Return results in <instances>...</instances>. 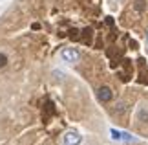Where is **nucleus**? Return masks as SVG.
I'll return each instance as SVG.
<instances>
[{"mask_svg": "<svg viewBox=\"0 0 148 145\" xmlns=\"http://www.w3.org/2000/svg\"><path fill=\"white\" fill-rule=\"evenodd\" d=\"M146 42H148V33H146Z\"/></svg>", "mask_w": 148, "mask_h": 145, "instance_id": "1a4fd4ad", "label": "nucleus"}, {"mask_svg": "<svg viewBox=\"0 0 148 145\" xmlns=\"http://www.w3.org/2000/svg\"><path fill=\"white\" fill-rule=\"evenodd\" d=\"M5 65H8V55H5V53H0V68H4Z\"/></svg>", "mask_w": 148, "mask_h": 145, "instance_id": "0eeeda50", "label": "nucleus"}, {"mask_svg": "<svg viewBox=\"0 0 148 145\" xmlns=\"http://www.w3.org/2000/svg\"><path fill=\"white\" fill-rule=\"evenodd\" d=\"M62 142H64V145H81L82 136L79 134V132H75V130H70V132H66V134H64Z\"/></svg>", "mask_w": 148, "mask_h": 145, "instance_id": "f03ea898", "label": "nucleus"}, {"mask_svg": "<svg viewBox=\"0 0 148 145\" xmlns=\"http://www.w3.org/2000/svg\"><path fill=\"white\" fill-rule=\"evenodd\" d=\"M97 99L101 103H110L113 99V92L110 86H101V88L97 90Z\"/></svg>", "mask_w": 148, "mask_h": 145, "instance_id": "7ed1b4c3", "label": "nucleus"}, {"mask_svg": "<svg viewBox=\"0 0 148 145\" xmlns=\"http://www.w3.org/2000/svg\"><path fill=\"white\" fill-rule=\"evenodd\" d=\"M135 9H143V0H135Z\"/></svg>", "mask_w": 148, "mask_h": 145, "instance_id": "6e6552de", "label": "nucleus"}, {"mask_svg": "<svg viewBox=\"0 0 148 145\" xmlns=\"http://www.w3.org/2000/svg\"><path fill=\"white\" fill-rule=\"evenodd\" d=\"M60 57L66 62H77L79 57H81V53H79V50H75V48H64L60 51Z\"/></svg>", "mask_w": 148, "mask_h": 145, "instance_id": "f257e3e1", "label": "nucleus"}, {"mask_svg": "<svg viewBox=\"0 0 148 145\" xmlns=\"http://www.w3.org/2000/svg\"><path fill=\"white\" fill-rule=\"evenodd\" d=\"M137 118L143 121V123H148V110H146V108H141L139 114H137Z\"/></svg>", "mask_w": 148, "mask_h": 145, "instance_id": "20e7f679", "label": "nucleus"}, {"mask_svg": "<svg viewBox=\"0 0 148 145\" xmlns=\"http://www.w3.org/2000/svg\"><path fill=\"white\" fill-rule=\"evenodd\" d=\"M110 134L113 140H121V130H117V129H110Z\"/></svg>", "mask_w": 148, "mask_h": 145, "instance_id": "423d86ee", "label": "nucleus"}, {"mask_svg": "<svg viewBox=\"0 0 148 145\" xmlns=\"http://www.w3.org/2000/svg\"><path fill=\"white\" fill-rule=\"evenodd\" d=\"M121 140H123V142H134L135 138L130 134V132H121Z\"/></svg>", "mask_w": 148, "mask_h": 145, "instance_id": "39448f33", "label": "nucleus"}]
</instances>
